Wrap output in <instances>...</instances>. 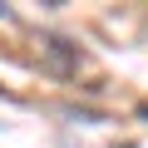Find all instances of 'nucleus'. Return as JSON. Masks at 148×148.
Instances as JSON below:
<instances>
[{"label": "nucleus", "mask_w": 148, "mask_h": 148, "mask_svg": "<svg viewBox=\"0 0 148 148\" xmlns=\"http://www.w3.org/2000/svg\"><path fill=\"white\" fill-rule=\"evenodd\" d=\"M0 15H10V10H5V5H0Z\"/></svg>", "instance_id": "f257e3e1"}]
</instances>
